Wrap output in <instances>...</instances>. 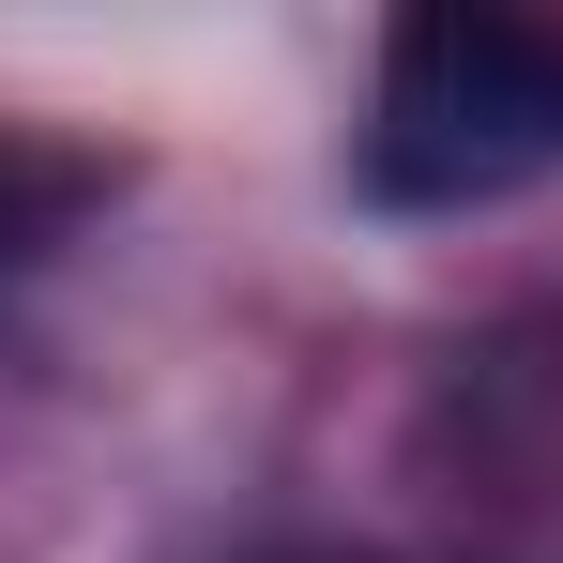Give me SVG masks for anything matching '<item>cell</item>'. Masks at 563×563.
<instances>
[{"label":"cell","instance_id":"obj_1","mask_svg":"<svg viewBox=\"0 0 563 563\" xmlns=\"http://www.w3.org/2000/svg\"><path fill=\"white\" fill-rule=\"evenodd\" d=\"M563 168V31L549 15H411L380 46L366 184L396 213H487Z\"/></svg>","mask_w":563,"mask_h":563}]
</instances>
